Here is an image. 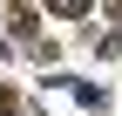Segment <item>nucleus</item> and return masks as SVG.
Returning <instances> with one entry per match:
<instances>
[{"mask_svg": "<svg viewBox=\"0 0 122 116\" xmlns=\"http://www.w3.org/2000/svg\"><path fill=\"white\" fill-rule=\"evenodd\" d=\"M14 109H20V96H14L7 82H0V116H14Z\"/></svg>", "mask_w": 122, "mask_h": 116, "instance_id": "1", "label": "nucleus"}]
</instances>
